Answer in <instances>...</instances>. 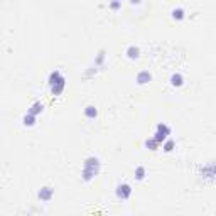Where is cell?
<instances>
[{"label": "cell", "instance_id": "cell-1", "mask_svg": "<svg viewBox=\"0 0 216 216\" xmlns=\"http://www.w3.org/2000/svg\"><path fill=\"white\" fill-rule=\"evenodd\" d=\"M130 193H132V189H130V186H127V184H123V186H118V191H117V196L122 199H127L128 196H130Z\"/></svg>", "mask_w": 216, "mask_h": 216}, {"label": "cell", "instance_id": "cell-2", "mask_svg": "<svg viewBox=\"0 0 216 216\" xmlns=\"http://www.w3.org/2000/svg\"><path fill=\"white\" fill-rule=\"evenodd\" d=\"M51 194H52V191L48 189V187H44V189L39 193V198H42V199H46V201H48V199L51 198Z\"/></svg>", "mask_w": 216, "mask_h": 216}, {"label": "cell", "instance_id": "cell-3", "mask_svg": "<svg viewBox=\"0 0 216 216\" xmlns=\"http://www.w3.org/2000/svg\"><path fill=\"white\" fill-rule=\"evenodd\" d=\"M137 177H139V179L143 177V169H139V171H137Z\"/></svg>", "mask_w": 216, "mask_h": 216}]
</instances>
